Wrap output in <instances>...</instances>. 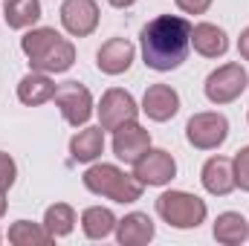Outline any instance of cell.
<instances>
[{
  "label": "cell",
  "instance_id": "6da1fadb",
  "mask_svg": "<svg viewBox=\"0 0 249 246\" xmlns=\"http://www.w3.org/2000/svg\"><path fill=\"white\" fill-rule=\"evenodd\" d=\"M139 44H142V58L151 70L157 72L177 70L186 61L191 47V23L177 15H160L142 26Z\"/></svg>",
  "mask_w": 249,
  "mask_h": 246
},
{
  "label": "cell",
  "instance_id": "7a4b0ae2",
  "mask_svg": "<svg viewBox=\"0 0 249 246\" xmlns=\"http://www.w3.org/2000/svg\"><path fill=\"white\" fill-rule=\"evenodd\" d=\"M20 50L29 58V67L38 72H67L75 61V47L50 26L29 29L20 38Z\"/></svg>",
  "mask_w": 249,
  "mask_h": 246
},
{
  "label": "cell",
  "instance_id": "3957f363",
  "mask_svg": "<svg viewBox=\"0 0 249 246\" xmlns=\"http://www.w3.org/2000/svg\"><path fill=\"white\" fill-rule=\"evenodd\" d=\"M84 185L99 194V197H107L113 203H136L142 197V183L133 177V174H124L122 168L116 165H93L84 171Z\"/></svg>",
  "mask_w": 249,
  "mask_h": 246
},
{
  "label": "cell",
  "instance_id": "277c9868",
  "mask_svg": "<svg viewBox=\"0 0 249 246\" xmlns=\"http://www.w3.org/2000/svg\"><path fill=\"white\" fill-rule=\"evenodd\" d=\"M206 203L188 191H165L157 200V214L174 229H197L206 220Z\"/></svg>",
  "mask_w": 249,
  "mask_h": 246
},
{
  "label": "cell",
  "instance_id": "5b68a950",
  "mask_svg": "<svg viewBox=\"0 0 249 246\" xmlns=\"http://www.w3.org/2000/svg\"><path fill=\"white\" fill-rule=\"evenodd\" d=\"M203 87H206V99L212 105H229L249 87V78L241 64H223L214 72H209Z\"/></svg>",
  "mask_w": 249,
  "mask_h": 246
},
{
  "label": "cell",
  "instance_id": "8992f818",
  "mask_svg": "<svg viewBox=\"0 0 249 246\" xmlns=\"http://www.w3.org/2000/svg\"><path fill=\"white\" fill-rule=\"evenodd\" d=\"M229 122L223 113H194L186 124V139L200 151H214L226 142Z\"/></svg>",
  "mask_w": 249,
  "mask_h": 246
},
{
  "label": "cell",
  "instance_id": "52a82bcc",
  "mask_svg": "<svg viewBox=\"0 0 249 246\" xmlns=\"http://www.w3.org/2000/svg\"><path fill=\"white\" fill-rule=\"evenodd\" d=\"M53 99H55L61 116L72 124V127L84 124L90 119V113H93V96H90V90H87L84 84H78V81H64V84H58Z\"/></svg>",
  "mask_w": 249,
  "mask_h": 246
},
{
  "label": "cell",
  "instance_id": "ba28073f",
  "mask_svg": "<svg viewBox=\"0 0 249 246\" xmlns=\"http://www.w3.org/2000/svg\"><path fill=\"white\" fill-rule=\"evenodd\" d=\"M136 116H139V107H136V102H133V96L127 90L113 87V90H107L102 96V105H99L102 130H119L122 124L136 122Z\"/></svg>",
  "mask_w": 249,
  "mask_h": 246
},
{
  "label": "cell",
  "instance_id": "9c48e42d",
  "mask_svg": "<svg viewBox=\"0 0 249 246\" xmlns=\"http://www.w3.org/2000/svg\"><path fill=\"white\" fill-rule=\"evenodd\" d=\"M174 174H177V162L162 148H154V151L148 148L145 157L133 162V177L142 185H165L174 180Z\"/></svg>",
  "mask_w": 249,
  "mask_h": 246
},
{
  "label": "cell",
  "instance_id": "30bf717a",
  "mask_svg": "<svg viewBox=\"0 0 249 246\" xmlns=\"http://www.w3.org/2000/svg\"><path fill=\"white\" fill-rule=\"evenodd\" d=\"M64 29L75 38H87L99 26V6L96 0H64L61 6Z\"/></svg>",
  "mask_w": 249,
  "mask_h": 246
},
{
  "label": "cell",
  "instance_id": "8fae6325",
  "mask_svg": "<svg viewBox=\"0 0 249 246\" xmlns=\"http://www.w3.org/2000/svg\"><path fill=\"white\" fill-rule=\"evenodd\" d=\"M151 148V133L142 127V124L130 122L122 124L119 130H113V154L122 159V162H136L145 157V151Z\"/></svg>",
  "mask_w": 249,
  "mask_h": 246
},
{
  "label": "cell",
  "instance_id": "7c38bea8",
  "mask_svg": "<svg viewBox=\"0 0 249 246\" xmlns=\"http://www.w3.org/2000/svg\"><path fill=\"white\" fill-rule=\"evenodd\" d=\"M142 110L154 122H168L180 110V96L171 84H151L142 96Z\"/></svg>",
  "mask_w": 249,
  "mask_h": 246
},
{
  "label": "cell",
  "instance_id": "4fadbf2b",
  "mask_svg": "<svg viewBox=\"0 0 249 246\" xmlns=\"http://www.w3.org/2000/svg\"><path fill=\"white\" fill-rule=\"evenodd\" d=\"M133 55H136V50H133V44H130L127 38H110V41H105V44L99 47V53H96V67H99L102 72H107V75H122V72L130 70Z\"/></svg>",
  "mask_w": 249,
  "mask_h": 246
},
{
  "label": "cell",
  "instance_id": "5bb4252c",
  "mask_svg": "<svg viewBox=\"0 0 249 246\" xmlns=\"http://www.w3.org/2000/svg\"><path fill=\"white\" fill-rule=\"evenodd\" d=\"M203 188L214 197H226L232 188H235V168H232V159L226 157H212L206 165H203Z\"/></svg>",
  "mask_w": 249,
  "mask_h": 246
},
{
  "label": "cell",
  "instance_id": "9a60e30c",
  "mask_svg": "<svg viewBox=\"0 0 249 246\" xmlns=\"http://www.w3.org/2000/svg\"><path fill=\"white\" fill-rule=\"evenodd\" d=\"M191 47L203 58H220L229 50V38L214 23H197V26H191Z\"/></svg>",
  "mask_w": 249,
  "mask_h": 246
},
{
  "label": "cell",
  "instance_id": "2e32d148",
  "mask_svg": "<svg viewBox=\"0 0 249 246\" xmlns=\"http://www.w3.org/2000/svg\"><path fill=\"white\" fill-rule=\"evenodd\" d=\"M116 238L122 246H142L154 238V220L142 211H130L116 220Z\"/></svg>",
  "mask_w": 249,
  "mask_h": 246
},
{
  "label": "cell",
  "instance_id": "e0dca14e",
  "mask_svg": "<svg viewBox=\"0 0 249 246\" xmlns=\"http://www.w3.org/2000/svg\"><path fill=\"white\" fill-rule=\"evenodd\" d=\"M53 96H55V84H53V78H50L47 72L32 70V72L23 75L20 84H18V99H20L23 105H29V107L44 105V102H50Z\"/></svg>",
  "mask_w": 249,
  "mask_h": 246
},
{
  "label": "cell",
  "instance_id": "ac0fdd59",
  "mask_svg": "<svg viewBox=\"0 0 249 246\" xmlns=\"http://www.w3.org/2000/svg\"><path fill=\"white\" fill-rule=\"evenodd\" d=\"M105 151V130L99 127H84L70 139V157L75 162H93Z\"/></svg>",
  "mask_w": 249,
  "mask_h": 246
},
{
  "label": "cell",
  "instance_id": "d6986e66",
  "mask_svg": "<svg viewBox=\"0 0 249 246\" xmlns=\"http://www.w3.org/2000/svg\"><path fill=\"white\" fill-rule=\"evenodd\" d=\"M249 238V220L238 211H223L214 220V241L223 246H238Z\"/></svg>",
  "mask_w": 249,
  "mask_h": 246
},
{
  "label": "cell",
  "instance_id": "ffe728a7",
  "mask_svg": "<svg viewBox=\"0 0 249 246\" xmlns=\"http://www.w3.org/2000/svg\"><path fill=\"white\" fill-rule=\"evenodd\" d=\"M3 15L12 29H29L41 20V3L38 0H6Z\"/></svg>",
  "mask_w": 249,
  "mask_h": 246
},
{
  "label": "cell",
  "instance_id": "44dd1931",
  "mask_svg": "<svg viewBox=\"0 0 249 246\" xmlns=\"http://www.w3.org/2000/svg\"><path fill=\"white\" fill-rule=\"evenodd\" d=\"M81 229H84V235H87L90 241H102V238H107V235L116 229V217H113L110 209L93 206V209H87V211L81 214Z\"/></svg>",
  "mask_w": 249,
  "mask_h": 246
},
{
  "label": "cell",
  "instance_id": "7402d4cb",
  "mask_svg": "<svg viewBox=\"0 0 249 246\" xmlns=\"http://www.w3.org/2000/svg\"><path fill=\"white\" fill-rule=\"evenodd\" d=\"M9 241L15 246H47V244H53L55 238H53L41 223L18 220V223H12V229H9Z\"/></svg>",
  "mask_w": 249,
  "mask_h": 246
},
{
  "label": "cell",
  "instance_id": "603a6c76",
  "mask_svg": "<svg viewBox=\"0 0 249 246\" xmlns=\"http://www.w3.org/2000/svg\"><path fill=\"white\" fill-rule=\"evenodd\" d=\"M72 226H75V211H72L67 203H55V206L47 209V214H44V229H47L53 238L70 235Z\"/></svg>",
  "mask_w": 249,
  "mask_h": 246
},
{
  "label": "cell",
  "instance_id": "cb8c5ba5",
  "mask_svg": "<svg viewBox=\"0 0 249 246\" xmlns=\"http://www.w3.org/2000/svg\"><path fill=\"white\" fill-rule=\"evenodd\" d=\"M232 168H235V185L249 191V145L238 151V157L232 159Z\"/></svg>",
  "mask_w": 249,
  "mask_h": 246
},
{
  "label": "cell",
  "instance_id": "d4e9b609",
  "mask_svg": "<svg viewBox=\"0 0 249 246\" xmlns=\"http://www.w3.org/2000/svg\"><path fill=\"white\" fill-rule=\"evenodd\" d=\"M15 177H18V168H15V159L9 157V154H3L0 151V191L6 194L12 183H15Z\"/></svg>",
  "mask_w": 249,
  "mask_h": 246
},
{
  "label": "cell",
  "instance_id": "484cf974",
  "mask_svg": "<svg viewBox=\"0 0 249 246\" xmlns=\"http://www.w3.org/2000/svg\"><path fill=\"white\" fill-rule=\"evenodd\" d=\"M186 15H203L209 6H212V0H174Z\"/></svg>",
  "mask_w": 249,
  "mask_h": 246
},
{
  "label": "cell",
  "instance_id": "4316f807",
  "mask_svg": "<svg viewBox=\"0 0 249 246\" xmlns=\"http://www.w3.org/2000/svg\"><path fill=\"white\" fill-rule=\"evenodd\" d=\"M238 53H241L244 61H249V26L241 32V38H238Z\"/></svg>",
  "mask_w": 249,
  "mask_h": 246
},
{
  "label": "cell",
  "instance_id": "83f0119b",
  "mask_svg": "<svg viewBox=\"0 0 249 246\" xmlns=\"http://www.w3.org/2000/svg\"><path fill=\"white\" fill-rule=\"evenodd\" d=\"M110 6H116V9H127V6H133L136 0H107Z\"/></svg>",
  "mask_w": 249,
  "mask_h": 246
},
{
  "label": "cell",
  "instance_id": "f1b7e54d",
  "mask_svg": "<svg viewBox=\"0 0 249 246\" xmlns=\"http://www.w3.org/2000/svg\"><path fill=\"white\" fill-rule=\"evenodd\" d=\"M6 214V197H3V191H0V217Z\"/></svg>",
  "mask_w": 249,
  "mask_h": 246
}]
</instances>
